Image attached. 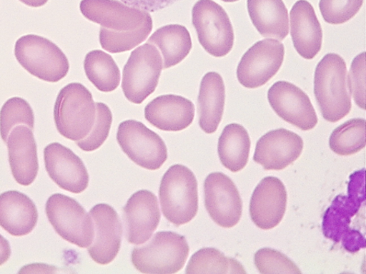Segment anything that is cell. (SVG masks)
<instances>
[{"mask_svg":"<svg viewBox=\"0 0 366 274\" xmlns=\"http://www.w3.org/2000/svg\"><path fill=\"white\" fill-rule=\"evenodd\" d=\"M314 93L323 118L331 123L345 118L352 108L345 59L334 53L326 54L316 66Z\"/></svg>","mask_w":366,"mask_h":274,"instance_id":"1","label":"cell"},{"mask_svg":"<svg viewBox=\"0 0 366 274\" xmlns=\"http://www.w3.org/2000/svg\"><path fill=\"white\" fill-rule=\"evenodd\" d=\"M54 118L57 131L72 141H82L93 129L97 119V106L89 89L72 83L57 95Z\"/></svg>","mask_w":366,"mask_h":274,"instance_id":"2","label":"cell"},{"mask_svg":"<svg viewBox=\"0 0 366 274\" xmlns=\"http://www.w3.org/2000/svg\"><path fill=\"white\" fill-rule=\"evenodd\" d=\"M159 198L165 218L177 226L187 224L199 210L198 182L187 166H172L160 182Z\"/></svg>","mask_w":366,"mask_h":274,"instance_id":"3","label":"cell"},{"mask_svg":"<svg viewBox=\"0 0 366 274\" xmlns=\"http://www.w3.org/2000/svg\"><path fill=\"white\" fill-rule=\"evenodd\" d=\"M189 246L184 236L174 232H159L142 247H135L132 262L143 273L173 274L185 266Z\"/></svg>","mask_w":366,"mask_h":274,"instance_id":"4","label":"cell"},{"mask_svg":"<svg viewBox=\"0 0 366 274\" xmlns=\"http://www.w3.org/2000/svg\"><path fill=\"white\" fill-rule=\"evenodd\" d=\"M15 56L26 71L45 82H59L70 70L67 57L59 46L36 34L16 41Z\"/></svg>","mask_w":366,"mask_h":274,"instance_id":"5","label":"cell"},{"mask_svg":"<svg viewBox=\"0 0 366 274\" xmlns=\"http://www.w3.org/2000/svg\"><path fill=\"white\" fill-rule=\"evenodd\" d=\"M164 70L163 57L156 46L146 43L134 49L123 68L122 88L136 105L154 93Z\"/></svg>","mask_w":366,"mask_h":274,"instance_id":"6","label":"cell"},{"mask_svg":"<svg viewBox=\"0 0 366 274\" xmlns=\"http://www.w3.org/2000/svg\"><path fill=\"white\" fill-rule=\"evenodd\" d=\"M192 21L206 52L215 57H223L232 51L234 29L222 6L213 0H199L192 8Z\"/></svg>","mask_w":366,"mask_h":274,"instance_id":"7","label":"cell"},{"mask_svg":"<svg viewBox=\"0 0 366 274\" xmlns=\"http://www.w3.org/2000/svg\"><path fill=\"white\" fill-rule=\"evenodd\" d=\"M45 211L56 233L66 241L83 248L93 243V219L76 200L54 193L46 203Z\"/></svg>","mask_w":366,"mask_h":274,"instance_id":"8","label":"cell"},{"mask_svg":"<svg viewBox=\"0 0 366 274\" xmlns=\"http://www.w3.org/2000/svg\"><path fill=\"white\" fill-rule=\"evenodd\" d=\"M117 138L122 151L137 166L154 171L167 161L168 151L164 141L140 121L122 122Z\"/></svg>","mask_w":366,"mask_h":274,"instance_id":"9","label":"cell"},{"mask_svg":"<svg viewBox=\"0 0 366 274\" xmlns=\"http://www.w3.org/2000/svg\"><path fill=\"white\" fill-rule=\"evenodd\" d=\"M284 57L285 47L280 41L268 39L255 43L237 66L239 83L247 88L266 85L280 70Z\"/></svg>","mask_w":366,"mask_h":274,"instance_id":"10","label":"cell"},{"mask_svg":"<svg viewBox=\"0 0 366 274\" xmlns=\"http://www.w3.org/2000/svg\"><path fill=\"white\" fill-rule=\"evenodd\" d=\"M204 206L212 220L223 228H232L242 219L243 202L233 181L214 173L204 183Z\"/></svg>","mask_w":366,"mask_h":274,"instance_id":"11","label":"cell"},{"mask_svg":"<svg viewBox=\"0 0 366 274\" xmlns=\"http://www.w3.org/2000/svg\"><path fill=\"white\" fill-rule=\"evenodd\" d=\"M267 98L274 111L285 121L305 131L316 127L318 119L315 108L300 87L279 81L269 89Z\"/></svg>","mask_w":366,"mask_h":274,"instance_id":"12","label":"cell"},{"mask_svg":"<svg viewBox=\"0 0 366 274\" xmlns=\"http://www.w3.org/2000/svg\"><path fill=\"white\" fill-rule=\"evenodd\" d=\"M44 155L46 171L56 186L74 193H82L88 188L87 169L70 148L52 143L44 148Z\"/></svg>","mask_w":366,"mask_h":274,"instance_id":"13","label":"cell"},{"mask_svg":"<svg viewBox=\"0 0 366 274\" xmlns=\"http://www.w3.org/2000/svg\"><path fill=\"white\" fill-rule=\"evenodd\" d=\"M122 211L126 238L136 245L144 244L152 238L162 218L157 198L147 190L135 192Z\"/></svg>","mask_w":366,"mask_h":274,"instance_id":"14","label":"cell"},{"mask_svg":"<svg viewBox=\"0 0 366 274\" xmlns=\"http://www.w3.org/2000/svg\"><path fill=\"white\" fill-rule=\"evenodd\" d=\"M94 221V242L88 253L97 264L107 265L118 255L122 244V224L118 213L110 205L99 203L89 211Z\"/></svg>","mask_w":366,"mask_h":274,"instance_id":"15","label":"cell"},{"mask_svg":"<svg viewBox=\"0 0 366 274\" xmlns=\"http://www.w3.org/2000/svg\"><path fill=\"white\" fill-rule=\"evenodd\" d=\"M287 199V191L280 179L272 176L263 178L251 197L252 221L263 230L277 227L285 215Z\"/></svg>","mask_w":366,"mask_h":274,"instance_id":"16","label":"cell"},{"mask_svg":"<svg viewBox=\"0 0 366 274\" xmlns=\"http://www.w3.org/2000/svg\"><path fill=\"white\" fill-rule=\"evenodd\" d=\"M303 148L304 141L297 133L283 128L271 131L258 141L254 160L265 170L280 171L295 163Z\"/></svg>","mask_w":366,"mask_h":274,"instance_id":"17","label":"cell"},{"mask_svg":"<svg viewBox=\"0 0 366 274\" xmlns=\"http://www.w3.org/2000/svg\"><path fill=\"white\" fill-rule=\"evenodd\" d=\"M80 11L88 20L101 27L118 31L139 29L150 14L118 0H82Z\"/></svg>","mask_w":366,"mask_h":274,"instance_id":"18","label":"cell"},{"mask_svg":"<svg viewBox=\"0 0 366 274\" xmlns=\"http://www.w3.org/2000/svg\"><path fill=\"white\" fill-rule=\"evenodd\" d=\"M6 143L14 179L21 186L31 185L39 170L37 143L32 130L26 125H18L10 132Z\"/></svg>","mask_w":366,"mask_h":274,"instance_id":"19","label":"cell"},{"mask_svg":"<svg viewBox=\"0 0 366 274\" xmlns=\"http://www.w3.org/2000/svg\"><path fill=\"white\" fill-rule=\"evenodd\" d=\"M291 36L295 49L303 59L312 60L322 50L323 31L313 6L297 1L290 11Z\"/></svg>","mask_w":366,"mask_h":274,"instance_id":"20","label":"cell"},{"mask_svg":"<svg viewBox=\"0 0 366 274\" xmlns=\"http://www.w3.org/2000/svg\"><path fill=\"white\" fill-rule=\"evenodd\" d=\"M144 116L159 130L181 131L189 128L193 122L194 106L190 100L180 96H160L147 105Z\"/></svg>","mask_w":366,"mask_h":274,"instance_id":"21","label":"cell"},{"mask_svg":"<svg viewBox=\"0 0 366 274\" xmlns=\"http://www.w3.org/2000/svg\"><path fill=\"white\" fill-rule=\"evenodd\" d=\"M39 213L25 193L9 191L0 194V226L14 236H24L36 228Z\"/></svg>","mask_w":366,"mask_h":274,"instance_id":"22","label":"cell"},{"mask_svg":"<svg viewBox=\"0 0 366 274\" xmlns=\"http://www.w3.org/2000/svg\"><path fill=\"white\" fill-rule=\"evenodd\" d=\"M225 105V86L219 73H206L201 81L198 97L199 123L206 133L216 132L222 122Z\"/></svg>","mask_w":366,"mask_h":274,"instance_id":"23","label":"cell"},{"mask_svg":"<svg viewBox=\"0 0 366 274\" xmlns=\"http://www.w3.org/2000/svg\"><path fill=\"white\" fill-rule=\"evenodd\" d=\"M247 10L262 37L282 41L288 36L289 11L282 0H247Z\"/></svg>","mask_w":366,"mask_h":274,"instance_id":"24","label":"cell"},{"mask_svg":"<svg viewBox=\"0 0 366 274\" xmlns=\"http://www.w3.org/2000/svg\"><path fill=\"white\" fill-rule=\"evenodd\" d=\"M147 43L156 46L162 53L164 70L177 66L187 59L192 49L189 31L185 26L178 24L158 29Z\"/></svg>","mask_w":366,"mask_h":274,"instance_id":"25","label":"cell"},{"mask_svg":"<svg viewBox=\"0 0 366 274\" xmlns=\"http://www.w3.org/2000/svg\"><path fill=\"white\" fill-rule=\"evenodd\" d=\"M250 146L249 136L242 125H227L217 144L222 164L232 173L242 171L248 163Z\"/></svg>","mask_w":366,"mask_h":274,"instance_id":"26","label":"cell"},{"mask_svg":"<svg viewBox=\"0 0 366 274\" xmlns=\"http://www.w3.org/2000/svg\"><path fill=\"white\" fill-rule=\"evenodd\" d=\"M86 77L102 93H112L121 81L119 67L109 54L95 50L89 52L84 60Z\"/></svg>","mask_w":366,"mask_h":274,"instance_id":"27","label":"cell"},{"mask_svg":"<svg viewBox=\"0 0 366 274\" xmlns=\"http://www.w3.org/2000/svg\"><path fill=\"white\" fill-rule=\"evenodd\" d=\"M186 273H244V267L234 258L226 257L219 250L204 248L190 258Z\"/></svg>","mask_w":366,"mask_h":274,"instance_id":"28","label":"cell"},{"mask_svg":"<svg viewBox=\"0 0 366 274\" xmlns=\"http://www.w3.org/2000/svg\"><path fill=\"white\" fill-rule=\"evenodd\" d=\"M329 146L337 155L347 156L360 152L365 146V120L351 119L332 132Z\"/></svg>","mask_w":366,"mask_h":274,"instance_id":"29","label":"cell"},{"mask_svg":"<svg viewBox=\"0 0 366 274\" xmlns=\"http://www.w3.org/2000/svg\"><path fill=\"white\" fill-rule=\"evenodd\" d=\"M152 29V16L147 19L142 26L133 31H118L101 27L99 42L102 48L109 53L129 51L144 42Z\"/></svg>","mask_w":366,"mask_h":274,"instance_id":"30","label":"cell"},{"mask_svg":"<svg viewBox=\"0 0 366 274\" xmlns=\"http://www.w3.org/2000/svg\"><path fill=\"white\" fill-rule=\"evenodd\" d=\"M23 124L33 130L34 114L29 103L19 97L11 98L0 111V135L6 143L8 136L16 126Z\"/></svg>","mask_w":366,"mask_h":274,"instance_id":"31","label":"cell"},{"mask_svg":"<svg viewBox=\"0 0 366 274\" xmlns=\"http://www.w3.org/2000/svg\"><path fill=\"white\" fill-rule=\"evenodd\" d=\"M97 119L93 129L82 141H76V145L85 152L98 150L108 139L112 123V113L104 103L97 102Z\"/></svg>","mask_w":366,"mask_h":274,"instance_id":"32","label":"cell"},{"mask_svg":"<svg viewBox=\"0 0 366 274\" xmlns=\"http://www.w3.org/2000/svg\"><path fill=\"white\" fill-rule=\"evenodd\" d=\"M255 265L260 273H302L295 263L280 251L261 248L254 255Z\"/></svg>","mask_w":366,"mask_h":274,"instance_id":"33","label":"cell"},{"mask_svg":"<svg viewBox=\"0 0 366 274\" xmlns=\"http://www.w3.org/2000/svg\"><path fill=\"white\" fill-rule=\"evenodd\" d=\"M364 0H320L319 9L330 25H342L356 16Z\"/></svg>","mask_w":366,"mask_h":274,"instance_id":"34","label":"cell"},{"mask_svg":"<svg viewBox=\"0 0 366 274\" xmlns=\"http://www.w3.org/2000/svg\"><path fill=\"white\" fill-rule=\"evenodd\" d=\"M350 93L356 104L362 110L365 109V52L357 55L353 59L347 76Z\"/></svg>","mask_w":366,"mask_h":274,"instance_id":"35","label":"cell"},{"mask_svg":"<svg viewBox=\"0 0 366 274\" xmlns=\"http://www.w3.org/2000/svg\"><path fill=\"white\" fill-rule=\"evenodd\" d=\"M123 4L147 13H154V11L164 9L169 7L180 0H120Z\"/></svg>","mask_w":366,"mask_h":274,"instance_id":"36","label":"cell"},{"mask_svg":"<svg viewBox=\"0 0 366 274\" xmlns=\"http://www.w3.org/2000/svg\"><path fill=\"white\" fill-rule=\"evenodd\" d=\"M11 256V247L8 240L0 235V266L6 263Z\"/></svg>","mask_w":366,"mask_h":274,"instance_id":"37","label":"cell"},{"mask_svg":"<svg viewBox=\"0 0 366 274\" xmlns=\"http://www.w3.org/2000/svg\"><path fill=\"white\" fill-rule=\"evenodd\" d=\"M19 1L30 7H41L49 2V0H19Z\"/></svg>","mask_w":366,"mask_h":274,"instance_id":"38","label":"cell"},{"mask_svg":"<svg viewBox=\"0 0 366 274\" xmlns=\"http://www.w3.org/2000/svg\"><path fill=\"white\" fill-rule=\"evenodd\" d=\"M222 1L225 3H234L239 1V0H222Z\"/></svg>","mask_w":366,"mask_h":274,"instance_id":"39","label":"cell"}]
</instances>
